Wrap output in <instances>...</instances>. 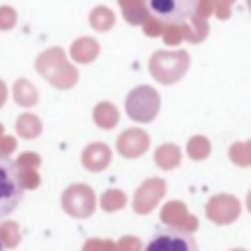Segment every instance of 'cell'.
I'll use <instances>...</instances> for the list:
<instances>
[{
	"mask_svg": "<svg viewBox=\"0 0 251 251\" xmlns=\"http://www.w3.org/2000/svg\"><path fill=\"white\" fill-rule=\"evenodd\" d=\"M25 194L18 165L0 153V220L8 218L22 204Z\"/></svg>",
	"mask_w": 251,
	"mask_h": 251,
	"instance_id": "obj_1",
	"label": "cell"
},
{
	"mask_svg": "<svg viewBox=\"0 0 251 251\" xmlns=\"http://www.w3.org/2000/svg\"><path fill=\"white\" fill-rule=\"evenodd\" d=\"M231 251H245V249H231Z\"/></svg>",
	"mask_w": 251,
	"mask_h": 251,
	"instance_id": "obj_10",
	"label": "cell"
},
{
	"mask_svg": "<svg viewBox=\"0 0 251 251\" xmlns=\"http://www.w3.org/2000/svg\"><path fill=\"white\" fill-rule=\"evenodd\" d=\"M245 206H247V210L251 212V190H249V194H247V200H245Z\"/></svg>",
	"mask_w": 251,
	"mask_h": 251,
	"instance_id": "obj_8",
	"label": "cell"
},
{
	"mask_svg": "<svg viewBox=\"0 0 251 251\" xmlns=\"http://www.w3.org/2000/svg\"><path fill=\"white\" fill-rule=\"evenodd\" d=\"M141 251H198V243L192 231L178 226H163L143 241Z\"/></svg>",
	"mask_w": 251,
	"mask_h": 251,
	"instance_id": "obj_2",
	"label": "cell"
},
{
	"mask_svg": "<svg viewBox=\"0 0 251 251\" xmlns=\"http://www.w3.org/2000/svg\"><path fill=\"white\" fill-rule=\"evenodd\" d=\"M0 251H6V247H4V243L0 241Z\"/></svg>",
	"mask_w": 251,
	"mask_h": 251,
	"instance_id": "obj_9",
	"label": "cell"
},
{
	"mask_svg": "<svg viewBox=\"0 0 251 251\" xmlns=\"http://www.w3.org/2000/svg\"><path fill=\"white\" fill-rule=\"evenodd\" d=\"M114 22V16H112V12H108V10H96V12H92V25H98L100 29H104V27H108L110 24Z\"/></svg>",
	"mask_w": 251,
	"mask_h": 251,
	"instance_id": "obj_7",
	"label": "cell"
},
{
	"mask_svg": "<svg viewBox=\"0 0 251 251\" xmlns=\"http://www.w3.org/2000/svg\"><path fill=\"white\" fill-rule=\"evenodd\" d=\"M200 0H145L151 16L161 24L178 25L194 16Z\"/></svg>",
	"mask_w": 251,
	"mask_h": 251,
	"instance_id": "obj_3",
	"label": "cell"
},
{
	"mask_svg": "<svg viewBox=\"0 0 251 251\" xmlns=\"http://www.w3.org/2000/svg\"><path fill=\"white\" fill-rule=\"evenodd\" d=\"M249 8H251V0H249Z\"/></svg>",
	"mask_w": 251,
	"mask_h": 251,
	"instance_id": "obj_11",
	"label": "cell"
},
{
	"mask_svg": "<svg viewBox=\"0 0 251 251\" xmlns=\"http://www.w3.org/2000/svg\"><path fill=\"white\" fill-rule=\"evenodd\" d=\"M208 151H210L208 139H204V137L192 139V143H190V155H192L194 159H204V157L208 155Z\"/></svg>",
	"mask_w": 251,
	"mask_h": 251,
	"instance_id": "obj_6",
	"label": "cell"
},
{
	"mask_svg": "<svg viewBox=\"0 0 251 251\" xmlns=\"http://www.w3.org/2000/svg\"><path fill=\"white\" fill-rule=\"evenodd\" d=\"M239 212H241V204L231 194H220L212 198L208 204V216L216 224H231L239 218Z\"/></svg>",
	"mask_w": 251,
	"mask_h": 251,
	"instance_id": "obj_4",
	"label": "cell"
},
{
	"mask_svg": "<svg viewBox=\"0 0 251 251\" xmlns=\"http://www.w3.org/2000/svg\"><path fill=\"white\" fill-rule=\"evenodd\" d=\"M229 159L239 167H251V139L233 143L229 149Z\"/></svg>",
	"mask_w": 251,
	"mask_h": 251,
	"instance_id": "obj_5",
	"label": "cell"
}]
</instances>
